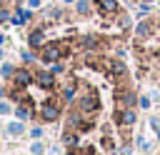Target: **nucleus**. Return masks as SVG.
Instances as JSON below:
<instances>
[{
    "label": "nucleus",
    "mask_w": 160,
    "mask_h": 155,
    "mask_svg": "<svg viewBox=\"0 0 160 155\" xmlns=\"http://www.w3.org/2000/svg\"><path fill=\"white\" fill-rule=\"evenodd\" d=\"M20 58H22V62H32V60H35V52H32V50H22Z\"/></svg>",
    "instance_id": "nucleus-26"
},
{
    "label": "nucleus",
    "mask_w": 160,
    "mask_h": 155,
    "mask_svg": "<svg viewBox=\"0 0 160 155\" xmlns=\"http://www.w3.org/2000/svg\"><path fill=\"white\" fill-rule=\"evenodd\" d=\"M35 85H38L40 90H52V88H55V75H52L50 70H38V72H35Z\"/></svg>",
    "instance_id": "nucleus-5"
},
{
    "label": "nucleus",
    "mask_w": 160,
    "mask_h": 155,
    "mask_svg": "<svg viewBox=\"0 0 160 155\" xmlns=\"http://www.w3.org/2000/svg\"><path fill=\"white\" fill-rule=\"evenodd\" d=\"M120 30H130V18L128 15H120Z\"/></svg>",
    "instance_id": "nucleus-27"
},
{
    "label": "nucleus",
    "mask_w": 160,
    "mask_h": 155,
    "mask_svg": "<svg viewBox=\"0 0 160 155\" xmlns=\"http://www.w3.org/2000/svg\"><path fill=\"white\" fill-rule=\"evenodd\" d=\"M2 55H5V52H2V48H0V58H2Z\"/></svg>",
    "instance_id": "nucleus-34"
},
{
    "label": "nucleus",
    "mask_w": 160,
    "mask_h": 155,
    "mask_svg": "<svg viewBox=\"0 0 160 155\" xmlns=\"http://www.w3.org/2000/svg\"><path fill=\"white\" fill-rule=\"evenodd\" d=\"M135 102H138V98H135L132 90H120L118 92V105L120 108H135Z\"/></svg>",
    "instance_id": "nucleus-9"
},
{
    "label": "nucleus",
    "mask_w": 160,
    "mask_h": 155,
    "mask_svg": "<svg viewBox=\"0 0 160 155\" xmlns=\"http://www.w3.org/2000/svg\"><path fill=\"white\" fill-rule=\"evenodd\" d=\"M10 80H12L15 88H22L25 90V88H30V82H35V72H30V68H18Z\"/></svg>",
    "instance_id": "nucleus-3"
},
{
    "label": "nucleus",
    "mask_w": 160,
    "mask_h": 155,
    "mask_svg": "<svg viewBox=\"0 0 160 155\" xmlns=\"http://www.w3.org/2000/svg\"><path fill=\"white\" fill-rule=\"evenodd\" d=\"M90 10H92V2L90 0H78L75 2V12L78 15H90Z\"/></svg>",
    "instance_id": "nucleus-15"
},
{
    "label": "nucleus",
    "mask_w": 160,
    "mask_h": 155,
    "mask_svg": "<svg viewBox=\"0 0 160 155\" xmlns=\"http://www.w3.org/2000/svg\"><path fill=\"white\" fill-rule=\"evenodd\" d=\"M108 68H110V75H115V78H122L125 72H128V65L118 58V60H110V62H105Z\"/></svg>",
    "instance_id": "nucleus-12"
},
{
    "label": "nucleus",
    "mask_w": 160,
    "mask_h": 155,
    "mask_svg": "<svg viewBox=\"0 0 160 155\" xmlns=\"http://www.w3.org/2000/svg\"><path fill=\"white\" fill-rule=\"evenodd\" d=\"M28 45H30V48H42V45H45V30H42V28H35V30L28 35Z\"/></svg>",
    "instance_id": "nucleus-10"
},
{
    "label": "nucleus",
    "mask_w": 160,
    "mask_h": 155,
    "mask_svg": "<svg viewBox=\"0 0 160 155\" xmlns=\"http://www.w3.org/2000/svg\"><path fill=\"white\" fill-rule=\"evenodd\" d=\"M28 108H32V102H22V105H15V115H18L20 120H28V118L32 115V110H28Z\"/></svg>",
    "instance_id": "nucleus-14"
},
{
    "label": "nucleus",
    "mask_w": 160,
    "mask_h": 155,
    "mask_svg": "<svg viewBox=\"0 0 160 155\" xmlns=\"http://www.w3.org/2000/svg\"><path fill=\"white\" fill-rule=\"evenodd\" d=\"M75 110H80L82 115H92V112H98V110H100V98H98V92H95V90L82 92V95L78 98V102H75Z\"/></svg>",
    "instance_id": "nucleus-2"
},
{
    "label": "nucleus",
    "mask_w": 160,
    "mask_h": 155,
    "mask_svg": "<svg viewBox=\"0 0 160 155\" xmlns=\"http://www.w3.org/2000/svg\"><path fill=\"white\" fill-rule=\"evenodd\" d=\"M138 105H140V110H150V98L148 95H140L138 98Z\"/></svg>",
    "instance_id": "nucleus-23"
},
{
    "label": "nucleus",
    "mask_w": 160,
    "mask_h": 155,
    "mask_svg": "<svg viewBox=\"0 0 160 155\" xmlns=\"http://www.w3.org/2000/svg\"><path fill=\"white\" fill-rule=\"evenodd\" d=\"M155 135H158V140H160V128H158V130H155Z\"/></svg>",
    "instance_id": "nucleus-32"
},
{
    "label": "nucleus",
    "mask_w": 160,
    "mask_h": 155,
    "mask_svg": "<svg viewBox=\"0 0 160 155\" xmlns=\"http://www.w3.org/2000/svg\"><path fill=\"white\" fill-rule=\"evenodd\" d=\"M148 12H150V5H148V2H140V5H138V18H145Z\"/></svg>",
    "instance_id": "nucleus-24"
},
{
    "label": "nucleus",
    "mask_w": 160,
    "mask_h": 155,
    "mask_svg": "<svg viewBox=\"0 0 160 155\" xmlns=\"http://www.w3.org/2000/svg\"><path fill=\"white\" fill-rule=\"evenodd\" d=\"M95 8L102 15H118L120 12V2L118 0H95Z\"/></svg>",
    "instance_id": "nucleus-8"
},
{
    "label": "nucleus",
    "mask_w": 160,
    "mask_h": 155,
    "mask_svg": "<svg viewBox=\"0 0 160 155\" xmlns=\"http://www.w3.org/2000/svg\"><path fill=\"white\" fill-rule=\"evenodd\" d=\"M22 130H25V128H22V122H20V120H18V122H10V125H8V135H12V138L22 135Z\"/></svg>",
    "instance_id": "nucleus-18"
},
{
    "label": "nucleus",
    "mask_w": 160,
    "mask_h": 155,
    "mask_svg": "<svg viewBox=\"0 0 160 155\" xmlns=\"http://www.w3.org/2000/svg\"><path fill=\"white\" fill-rule=\"evenodd\" d=\"M30 152H32V155H42V152H45V145H42L40 140H35V142L30 145Z\"/></svg>",
    "instance_id": "nucleus-21"
},
{
    "label": "nucleus",
    "mask_w": 160,
    "mask_h": 155,
    "mask_svg": "<svg viewBox=\"0 0 160 155\" xmlns=\"http://www.w3.org/2000/svg\"><path fill=\"white\" fill-rule=\"evenodd\" d=\"M30 8H40V0H30Z\"/></svg>",
    "instance_id": "nucleus-31"
},
{
    "label": "nucleus",
    "mask_w": 160,
    "mask_h": 155,
    "mask_svg": "<svg viewBox=\"0 0 160 155\" xmlns=\"http://www.w3.org/2000/svg\"><path fill=\"white\" fill-rule=\"evenodd\" d=\"M30 135H32L35 140H38V138H42V128H32V130H30Z\"/></svg>",
    "instance_id": "nucleus-29"
},
{
    "label": "nucleus",
    "mask_w": 160,
    "mask_h": 155,
    "mask_svg": "<svg viewBox=\"0 0 160 155\" xmlns=\"http://www.w3.org/2000/svg\"><path fill=\"white\" fill-rule=\"evenodd\" d=\"M65 2H78V0H65Z\"/></svg>",
    "instance_id": "nucleus-35"
},
{
    "label": "nucleus",
    "mask_w": 160,
    "mask_h": 155,
    "mask_svg": "<svg viewBox=\"0 0 160 155\" xmlns=\"http://www.w3.org/2000/svg\"><path fill=\"white\" fill-rule=\"evenodd\" d=\"M62 142H65L68 148H72V150H75V148L80 145V140H78V132H75V130H65V132H62Z\"/></svg>",
    "instance_id": "nucleus-13"
},
{
    "label": "nucleus",
    "mask_w": 160,
    "mask_h": 155,
    "mask_svg": "<svg viewBox=\"0 0 160 155\" xmlns=\"http://www.w3.org/2000/svg\"><path fill=\"white\" fill-rule=\"evenodd\" d=\"M30 18H32V12H30V10H18V15L12 18V22H15V25H20V22H28Z\"/></svg>",
    "instance_id": "nucleus-16"
},
{
    "label": "nucleus",
    "mask_w": 160,
    "mask_h": 155,
    "mask_svg": "<svg viewBox=\"0 0 160 155\" xmlns=\"http://www.w3.org/2000/svg\"><path fill=\"white\" fill-rule=\"evenodd\" d=\"M115 120L120 122V128H130V125H135L138 115H135V110H132V108H118Z\"/></svg>",
    "instance_id": "nucleus-7"
},
{
    "label": "nucleus",
    "mask_w": 160,
    "mask_h": 155,
    "mask_svg": "<svg viewBox=\"0 0 160 155\" xmlns=\"http://www.w3.org/2000/svg\"><path fill=\"white\" fill-rule=\"evenodd\" d=\"M78 48L82 52H95L102 48V40H100V35H82V38H78Z\"/></svg>",
    "instance_id": "nucleus-4"
},
{
    "label": "nucleus",
    "mask_w": 160,
    "mask_h": 155,
    "mask_svg": "<svg viewBox=\"0 0 160 155\" xmlns=\"http://www.w3.org/2000/svg\"><path fill=\"white\" fill-rule=\"evenodd\" d=\"M68 45H70V40H60V42H45L42 45V50H40V60L42 62H58L65 52H68Z\"/></svg>",
    "instance_id": "nucleus-1"
},
{
    "label": "nucleus",
    "mask_w": 160,
    "mask_h": 155,
    "mask_svg": "<svg viewBox=\"0 0 160 155\" xmlns=\"http://www.w3.org/2000/svg\"><path fill=\"white\" fill-rule=\"evenodd\" d=\"M50 72L52 75H60V72H65V65L58 60V62H50Z\"/></svg>",
    "instance_id": "nucleus-22"
},
{
    "label": "nucleus",
    "mask_w": 160,
    "mask_h": 155,
    "mask_svg": "<svg viewBox=\"0 0 160 155\" xmlns=\"http://www.w3.org/2000/svg\"><path fill=\"white\" fill-rule=\"evenodd\" d=\"M10 110H15V105H12V102L0 100V115H5V112H10Z\"/></svg>",
    "instance_id": "nucleus-25"
},
{
    "label": "nucleus",
    "mask_w": 160,
    "mask_h": 155,
    "mask_svg": "<svg viewBox=\"0 0 160 155\" xmlns=\"http://www.w3.org/2000/svg\"><path fill=\"white\" fill-rule=\"evenodd\" d=\"M62 100H75V82H68L62 88Z\"/></svg>",
    "instance_id": "nucleus-19"
},
{
    "label": "nucleus",
    "mask_w": 160,
    "mask_h": 155,
    "mask_svg": "<svg viewBox=\"0 0 160 155\" xmlns=\"http://www.w3.org/2000/svg\"><path fill=\"white\" fill-rule=\"evenodd\" d=\"M2 95H5V90H0V100H2Z\"/></svg>",
    "instance_id": "nucleus-33"
},
{
    "label": "nucleus",
    "mask_w": 160,
    "mask_h": 155,
    "mask_svg": "<svg viewBox=\"0 0 160 155\" xmlns=\"http://www.w3.org/2000/svg\"><path fill=\"white\" fill-rule=\"evenodd\" d=\"M15 70H18V68H15L12 62H2V68H0V78H12Z\"/></svg>",
    "instance_id": "nucleus-17"
},
{
    "label": "nucleus",
    "mask_w": 160,
    "mask_h": 155,
    "mask_svg": "<svg viewBox=\"0 0 160 155\" xmlns=\"http://www.w3.org/2000/svg\"><path fill=\"white\" fill-rule=\"evenodd\" d=\"M58 118H60V105L48 100V102L40 108V120H45V122H55Z\"/></svg>",
    "instance_id": "nucleus-6"
},
{
    "label": "nucleus",
    "mask_w": 160,
    "mask_h": 155,
    "mask_svg": "<svg viewBox=\"0 0 160 155\" xmlns=\"http://www.w3.org/2000/svg\"><path fill=\"white\" fill-rule=\"evenodd\" d=\"M0 42H2V35H0Z\"/></svg>",
    "instance_id": "nucleus-36"
},
{
    "label": "nucleus",
    "mask_w": 160,
    "mask_h": 155,
    "mask_svg": "<svg viewBox=\"0 0 160 155\" xmlns=\"http://www.w3.org/2000/svg\"><path fill=\"white\" fill-rule=\"evenodd\" d=\"M115 55H118V58H120V60H122V58H125V55H128V52H125V48H115Z\"/></svg>",
    "instance_id": "nucleus-30"
},
{
    "label": "nucleus",
    "mask_w": 160,
    "mask_h": 155,
    "mask_svg": "<svg viewBox=\"0 0 160 155\" xmlns=\"http://www.w3.org/2000/svg\"><path fill=\"white\" fill-rule=\"evenodd\" d=\"M45 18H50V20H60V18H62V10H60V8H50V10H45Z\"/></svg>",
    "instance_id": "nucleus-20"
},
{
    "label": "nucleus",
    "mask_w": 160,
    "mask_h": 155,
    "mask_svg": "<svg viewBox=\"0 0 160 155\" xmlns=\"http://www.w3.org/2000/svg\"><path fill=\"white\" fill-rule=\"evenodd\" d=\"M8 20H10V10L0 8V22H8Z\"/></svg>",
    "instance_id": "nucleus-28"
},
{
    "label": "nucleus",
    "mask_w": 160,
    "mask_h": 155,
    "mask_svg": "<svg viewBox=\"0 0 160 155\" xmlns=\"http://www.w3.org/2000/svg\"><path fill=\"white\" fill-rule=\"evenodd\" d=\"M150 35H152V22L140 20V22L135 25V38H138V40H145V38H150Z\"/></svg>",
    "instance_id": "nucleus-11"
}]
</instances>
